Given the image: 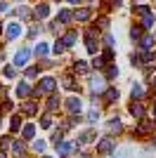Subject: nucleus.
I'll return each mask as SVG.
<instances>
[{
	"mask_svg": "<svg viewBox=\"0 0 156 158\" xmlns=\"http://www.w3.org/2000/svg\"><path fill=\"white\" fill-rule=\"evenodd\" d=\"M135 14H140V17H142V26L144 28H151V26H154V14H151V10H149V7H147V5H137L135 7Z\"/></svg>",
	"mask_w": 156,
	"mask_h": 158,
	"instance_id": "f257e3e1",
	"label": "nucleus"
},
{
	"mask_svg": "<svg viewBox=\"0 0 156 158\" xmlns=\"http://www.w3.org/2000/svg\"><path fill=\"white\" fill-rule=\"evenodd\" d=\"M114 146H116V142H114V139H111V137H104L102 142L97 144V151H99V153H109Z\"/></svg>",
	"mask_w": 156,
	"mask_h": 158,
	"instance_id": "f03ea898",
	"label": "nucleus"
},
{
	"mask_svg": "<svg viewBox=\"0 0 156 158\" xmlns=\"http://www.w3.org/2000/svg\"><path fill=\"white\" fill-rule=\"evenodd\" d=\"M57 87V80L54 78H43V83L38 85V92H52Z\"/></svg>",
	"mask_w": 156,
	"mask_h": 158,
	"instance_id": "7ed1b4c3",
	"label": "nucleus"
},
{
	"mask_svg": "<svg viewBox=\"0 0 156 158\" xmlns=\"http://www.w3.org/2000/svg\"><path fill=\"white\" fill-rule=\"evenodd\" d=\"M26 59H28V50L24 47V50H19V52H17V57H14V64H17V66H24Z\"/></svg>",
	"mask_w": 156,
	"mask_h": 158,
	"instance_id": "20e7f679",
	"label": "nucleus"
},
{
	"mask_svg": "<svg viewBox=\"0 0 156 158\" xmlns=\"http://www.w3.org/2000/svg\"><path fill=\"white\" fill-rule=\"evenodd\" d=\"M66 106H69V111H71V113H78V111H80V99L71 97L69 102H66Z\"/></svg>",
	"mask_w": 156,
	"mask_h": 158,
	"instance_id": "39448f33",
	"label": "nucleus"
},
{
	"mask_svg": "<svg viewBox=\"0 0 156 158\" xmlns=\"http://www.w3.org/2000/svg\"><path fill=\"white\" fill-rule=\"evenodd\" d=\"M19 33H21V26H19V24H10V26H7V38H10V40L17 38Z\"/></svg>",
	"mask_w": 156,
	"mask_h": 158,
	"instance_id": "423d86ee",
	"label": "nucleus"
},
{
	"mask_svg": "<svg viewBox=\"0 0 156 158\" xmlns=\"http://www.w3.org/2000/svg\"><path fill=\"white\" fill-rule=\"evenodd\" d=\"M130 113H132L135 118H142V116H144V109H142V104H135V102H132V104H130Z\"/></svg>",
	"mask_w": 156,
	"mask_h": 158,
	"instance_id": "0eeeda50",
	"label": "nucleus"
},
{
	"mask_svg": "<svg viewBox=\"0 0 156 158\" xmlns=\"http://www.w3.org/2000/svg\"><path fill=\"white\" fill-rule=\"evenodd\" d=\"M71 149H73V146H71V144H66V142H59V144H57L59 156H69V153H71Z\"/></svg>",
	"mask_w": 156,
	"mask_h": 158,
	"instance_id": "6e6552de",
	"label": "nucleus"
},
{
	"mask_svg": "<svg viewBox=\"0 0 156 158\" xmlns=\"http://www.w3.org/2000/svg\"><path fill=\"white\" fill-rule=\"evenodd\" d=\"M47 12H50V7H47L45 2H40V5L36 7V17H40V19H45V17H47Z\"/></svg>",
	"mask_w": 156,
	"mask_h": 158,
	"instance_id": "1a4fd4ad",
	"label": "nucleus"
},
{
	"mask_svg": "<svg viewBox=\"0 0 156 158\" xmlns=\"http://www.w3.org/2000/svg\"><path fill=\"white\" fill-rule=\"evenodd\" d=\"M90 7H85V10H78V12H76V19L78 21H88V19H90Z\"/></svg>",
	"mask_w": 156,
	"mask_h": 158,
	"instance_id": "9d476101",
	"label": "nucleus"
},
{
	"mask_svg": "<svg viewBox=\"0 0 156 158\" xmlns=\"http://www.w3.org/2000/svg\"><path fill=\"white\" fill-rule=\"evenodd\" d=\"M62 43H64V47L73 45V43H76V33H73V31H69V33L64 35V40H62Z\"/></svg>",
	"mask_w": 156,
	"mask_h": 158,
	"instance_id": "9b49d317",
	"label": "nucleus"
},
{
	"mask_svg": "<svg viewBox=\"0 0 156 158\" xmlns=\"http://www.w3.org/2000/svg\"><path fill=\"white\" fill-rule=\"evenodd\" d=\"M104 99H106V102H116L118 99V90H114V87L106 90V92H104Z\"/></svg>",
	"mask_w": 156,
	"mask_h": 158,
	"instance_id": "f8f14e48",
	"label": "nucleus"
},
{
	"mask_svg": "<svg viewBox=\"0 0 156 158\" xmlns=\"http://www.w3.org/2000/svg\"><path fill=\"white\" fill-rule=\"evenodd\" d=\"M21 111H24L26 116H33V113H36V104H33V102H28V104L21 106Z\"/></svg>",
	"mask_w": 156,
	"mask_h": 158,
	"instance_id": "ddd939ff",
	"label": "nucleus"
},
{
	"mask_svg": "<svg viewBox=\"0 0 156 158\" xmlns=\"http://www.w3.org/2000/svg\"><path fill=\"white\" fill-rule=\"evenodd\" d=\"M71 17H73V14L69 12V10H62V12H59V17H57V21H64V24H66V21H71Z\"/></svg>",
	"mask_w": 156,
	"mask_h": 158,
	"instance_id": "4468645a",
	"label": "nucleus"
},
{
	"mask_svg": "<svg viewBox=\"0 0 156 158\" xmlns=\"http://www.w3.org/2000/svg\"><path fill=\"white\" fill-rule=\"evenodd\" d=\"M31 92V87L26 85V83H21V85H17V94H19V97H26V94Z\"/></svg>",
	"mask_w": 156,
	"mask_h": 158,
	"instance_id": "2eb2a0df",
	"label": "nucleus"
},
{
	"mask_svg": "<svg viewBox=\"0 0 156 158\" xmlns=\"http://www.w3.org/2000/svg\"><path fill=\"white\" fill-rule=\"evenodd\" d=\"M36 54H38V57H45V54H47V45H45V43H38V47H36Z\"/></svg>",
	"mask_w": 156,
	"mask_h": 158,
	"instance_id": "dca6fc26",
	"label": "nucleus"
},
{
	"mask_svg": "<svg viewBox=\"0 0 156 158\" xmlns=\"http://www.w3.org/2000/svg\"><path fill=\"white\" fill-rule=\"evenodd\" d=\"M33 132H36V127H33V125H24V137H26V139H31Z\"/></svg>",
	"mask_w": 156,
	"mask_h": 158,
	"instance_id": "f3484780",
	"label": "nucleus"
},
{
	"mask_svg": "<svg viewBox=\"0 0 156 158\" xmlns=\"http://www.w3.org/2000/svg\"><path fill=\"white\" fill-rule=\"evenodd\" d=\"M109 130L111 132H121V123H118V120H111V123H109Z\"/></svg>",
	"mask_w": 156,
	"mask_h": 158,
	"instance_id": "a211bd4d",
	"label": "nucleus"
},
{
	"mask_svg": "<svg viewBox=\"0 0 156 158\" xmlns=\"http://www.w3.org/2000/svg\"><path fill=\"white\" fill-rule=\"evenodd\" d=\"M151 127H154V125H151L149 120H147V123H142V125L137 127V132H149V130H151Z\"/></svg>",
	"mask_w": 156,
	"mask_h": 158,
	"instance_id": "6ab92c4d",
	"label": "nucleus"
},
{
	"mask_svg": "<svg viewBox=\"0 0 156 158\" xmlns=\"http://www.w3.org/2000/svg\"><path fill=\"white\" fill-rule=\"evenodd\" d=\"M118 76V69L116 66H109V71H106V78H116Z\"/></svg>",
	"mask_w": 156,
	"mask_h": 158,
	"instance_id": "aec40b11",
	"label": "nucleus"
},
{
	"mask_svg": "<svg viewBox=\"0 0 156 158\" xmlns=\"http://www.w3.org/2000/svg\"><path fill=\"white\" fill-rule=\"evenodd\" d=\"M97 118H99V111H95V109H92V111L88 113V120H90V123H95Z\"/></svg>",
	"mask_w": 156,
	"mask_h": 158,
	"instance_id": "412c9836",
	"label": "nucleus"
},
{
	"mask_svg": "<svg viewBox=\"0 0 156 158\" xmlns=\"http://www.w3.org/2000/svg\"><path fill=\"white\" fill-rule=\"evenodd\" d=\"M151 43H154L151 35H144V38H142V47H151Z\"/></svg>",
	"mask_w": 156,
	"mask_h": 158,
	"instance_id": "4be33fe9",
	"label": "nucleus"
},
{
	"mask_svg": "<svg viewBox=\"0 0 156 158\" xmlns=\"http://www.w3.org/2000/svg\"><path fill=\"white\" fill-rule=\"evenodd\" d=\"M102 78H95V80H92V90H102Z\"/></svg>",
	"mask_w": 156,
	"mask_h": 158,
	"instance_id": "5701e85b",
	"label": "nucleus"
},
{
	"mask_svg": "<svg viewBox=\"0 0 156 158\" xmlns=\"http://www.w3.org/2000/svg\"><path fill=\"white\" fill-rule=\"evenodd\" d=\"M132 97H142V87L140 85H132Z\"/></svg>",
	"mask_w": 156,
	"mask_h": 158,
	"instance_id": "b1692460",
	"label": "nucleus"
},
{
	"mask_svg": "<svg viewBox=\"0 0 156 158\" xmlns=\"http://www.w3.org/2000/svg\"><path fill=\"white\" fill-rule=\"evenodd\" d=\"M24 151V142H14V153H21Z\"/></svg>",
	"mask_w": 156,
	"mask_h": 158,
	"instance_id": "393cba45",
	"label": "nucleus"
},
{
	"mask_svg": "<svg viewBox=\"0 0 156 158\" xmlns=\"http://www.w3.org/2000/svg\"><path fill=\"white\" fill-rule=\"evenodd\" d=\"M57 99H59V97H52L50 102H47V106H50V109H57V106H59V102H57Z\"/></svg>",
	"mask_w": 156,
	"mask_h": 158,
	"instance_id": "a878e982",
	"label": "nucleus"
},
{
	"mask_svg": "<svg viewBox=\"0 0 156 158\" xmlns=\"http://www.w3.org/2000/svg\"><path fill=\"white\" fill-rule=\"evenodd\" d=\"M33 149H36V151H45V142H36Z\"/></svg>",
	"mask_w": 156,
	"mask_h": 158,
	"instance_id": "bb28decb",
	"label": "nucleus"
},
{
	"mask_svg": "<svg viewBox=\"0 0 156 158\" xmlns=\"http://www.w3.org/2000/svg\"><path fill=\"white\" fill-rule=\"evenodd\" d=\"M7 10H10V5H7L5 0H0V14H5V12H7Z\"/></svg>",
	"mask_w": 156,
	"mask_h": 158,
	"instance_id": "cd10ccee",
	"label": "nucleus"
},
{
	"mask_svg": "<svg viewBox=\"0 0 156 158\" xmlns=\"http://www.w3.org/2000/svg\"><path fill=\"white\" fill-rule=\"evenodd\" d=\"M76 69H78V71H80V73H85V71H88V66H85L83 61H76Z\"/></svg>",
	"mask_w": 156,
	"mask_h": 158,
	"instance_id": "c85d7f7f",
	"label": "nucleus"
},
{
	"mask_svg": "<svg viewBox=\"0 0 156 158\" xmlns=\"http://www.w3.org/2000/svg\"><path fill=\"white\" fill-rule=\"evenodd\" d=\"M130 35H132V38H140V35H142V28H132V31H130Z\"/></svg>",
	"mask_w": 156,
	"mask_h": 158,
	"instance_id": "c756f323",
	"label": "nucleus"
},
{
	"mask_svg": "<svg viewBox=\"0 0 156 158\" xmlns=\"http://www.w3.org/2000/svg\"><path fill=\"white\" fill-rule=\"evenodd\" d=\"M54 52H64V43H62V40H59V43H57V45H54Z\"/></svg>",
	"mask_w": 156,
	"mask_h": 158,
	"instance_id": "7c9ffc66",
	"label": "nucleus"
},
{
	"mask_svg": "<svg viewBox=\"0 0 156 158\" xmlns=\"http://www.w3.org/2000/svg\"><path fill=\"white\" fill-rule=\"evenodd\" d=\"M5 76H7V78H12V76H14V69H12V66H7V69H5Z\"/></svg>",
	"mask_w": 156,
	"mask_h": 158,
	"instance_id": "2f4dec72",
	"label": "nucleus"
},
{
	"mask_svg": "<svg viewBox=\"0 0 156 158\" xmlns=\"http://www.w3.org/2000/svg\"><path fill=\"white\" fill-rule=\"evenodd\" d=\"M92 64H95V66H104V57H97V59L92 61Z\"/></svg>",
	"mask_w": 156,
	"mask_h": 158,
	"instance_id": "473e14b6",
	"label": "nucleus"
},
{
	"mask_svg": "<svg viewBox=\"0 0 156 158\" xmlns=\"http://www.w3.org/2000/svg\"><path fill=\"white\" fill-rule=\"evenodd\" d=\"M50 123H52L50 118H43V120H40V125H43V127H50Z\"/></svg>",
	"mask_w": 156,
	"mask_h": 158,
	"instance_id": "72a5a7b5",
	"label": "nucleus"
},
{
	"mask_svg": "<svg viewBox=\"0 0 156 158\" xmlns=\"http://www.w3.org/2000/svg\"><path fill=\"white\" fill-rule=\"evenodd\" d=\"M7 142H10V139H5V137H0V149H5V146H7Z\"/></svg>",
	"mask_w": 156,
	"mask_h": 158,
	"instance_id": "f704fd0d",
	"label": "nucleus"
},
{
	"mask_svg": "<svg viewBox=\"0 0 156 158\" xmlns=\"http://www.w3.org/2000/svg\"><path fill=\"white\" fill-rule=\"evenodd\" d=\"M154 118H156V104H154Z\"/></svg>",
	"mask_w": 156,
	"mask_h": 158,
	"instance_id": "c9c22d12",
	"label": "nucleus"
},
{
	"mask_svg": "<svg viewBox=\"0 0 156 158\" xmlns=\"http://www.w3.org/2000/svg\"><path fill=\"white\" fill-rule=\"evenodd\" d=\"M0 158H7V156H5V153H0Z\"/></svg>",
	"mask_w": 156,
	"mask_h": 158,
	"instance_id": "e433bc0d",
	"label": "nucleus"
},
{
	"mask_svg": "<svg viewBox=\"0 0 156 158\" xmlns=\"http://www.w3.org/2000/svg\"><path fill=\"white\" fill-rule=\"evenodd\" d=\"M69 2H78V0H69Z\"/></svg>",
	"mask_w": 156,
	"mask_h": 158,
	"instance_id": "4c0bfd02",
	"label": "nucleus"
},
{
	"mask_svg": "<svg viewBox=\"0 0 156 158\" xmlns=\"http://www.w3.org/2000/svg\"><path fill=\"white\" fill-rule=\"evenodd\" d=\"M154 83H156V78H154Z\"/></svg>",
	"mask_w": 156,
	"mask_h": 158,
	"instance_id": "58836bf2",
	"label": "nucleus"
},
{
	"mask_svg": "<svg viewBox=\"0 0 156 158\" xmlns=\"http://www.w3.org/2000/svg\"><path fill=\"white\" fill-rule=\"evenodd\" d=\"M45 158H50V156H45Z\"/></svg>",
	"mask_w": 156,
	"mask_h": 158,
	"instance_id": "ea45409f",
	"label": "nucleus"
}]
</instances>
